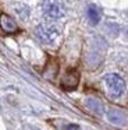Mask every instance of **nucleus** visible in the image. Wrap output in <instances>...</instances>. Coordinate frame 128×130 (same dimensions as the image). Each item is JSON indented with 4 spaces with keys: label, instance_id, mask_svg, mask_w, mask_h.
I'll use <instances>...</instances> for the list:
<instances>
[{
    "label": "nucleus",
    "instance_id": "obj_2",
    "mask_svg": "<svg viewBox=\"0 0 128 130\" xmlns=\"http://www.w3.org/2000/svg\"><path fill=\"white\" fill-rule=\"evenodd\" d=\"M36 35L43 43L52 45V43H54L57 41L60 34H58V29L54 25H52V24H40L36 28Z\"/></svg>",
    "mask_w": 128,
    "mask_h": 130
},
{
    "label": "nucleus",
    "instance_id": "obj_5",
    "mask_svg": "<svg viewBox=\"0 0 128 130\" xmlns=\"http://www.w3.org/2000/svg\"><path fill=\"white\" fill-rule=\"evenodd\" d=\"M0 28H2L3 32H6V34H14V32L18 31L17 23L10 17V15L4 14V13L0 14Z\"/></svg>",
    "mask_w": 128,
    "mask_h": 130
},
{
    "label": "nucleus",
    "instance_id": "obj_3",
    "mask_svg": "<svg viewBox=\"0 0 128 130\" xmlns=\"http://www.w3.org/2000/svg\"><path fill=\"white\" fill-rule=\"evenodd\" d=\"M42 10L43 14L52 20H57L64 15V7L60 3V0H43Z\"/></svg>",
    "mask_w": 128,
    "mask_h": 130
},
{
    "label": "nucleus",
    "instance_id": "obj_6",
    "mask_svg": "<svg viewBox=\"0 0 128 130\" xmlns=\"http://www.w3.org/2000/svg\"><path fill=\"white\" fill-rule=\"evenodd\" d=\"M100 17H102V13H100V9L97 6H89L88 7V18L92 24H97L100 21Z\"/></svg>",
    "mask_w": 128,
    "mask_h": 130
},
{
    "label": "nucleus",
    "instance_id": "obj_1",
    "mask_svg": "<svg viewBox=\"0 0 128 130\" xmlns=\"http://www.w3.org/2000/svg\"><path fill=\"white\" fill-rule=\"evenodd\" d=\"M104 84L109 90V94H110L113 98H118L124 94L125 91V81L118 76V74H106L104 76Z\"/></svg>",
    "mask_w": 128,
    "mask_h": 130
},
{
    "label": "nucleus",
    "instance_id": "obj_4",
    "mask_svg": "<svg viewBox=\"0 0 128 130\" xmlns=\"http://www.w3.org/2000/svg\"><path fill=\"white\" fill-rule=\"evenodd\" d=\"M79 83V73L77 70H70L61 80V87L64 90H74Z\"/></svg>",
    "mask_w": 128,
    "mask_h": 130
}]
</instances>
